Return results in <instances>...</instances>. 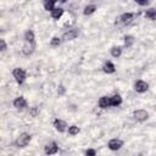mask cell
<instances>
[{"label":"cell","instance_id":"obj_1","mask_svg":"<svg viewBox=\"0 0 156 156\" xmlns=\"http://www.w3.org/2000/svg\"><path fill=\"white\" fill-rule=\"evenodd\" d=\"M12 77L15 78V80L18 84H23L26 82V79H27V72L22 67H16L12 71Z\"/></svg>","mask_w":156,"mask_h":156},{"label":"cell","instance_id":"obj_2","mask_svg":"<svg viewBox=\"0 0 156 156\" xmlns=\"http://www.w3.org/2000/svg\"><path fill=\"white\" fill-rule=\"evenodd\" d=\"M32 140V136L29 133H21L16 139V146L17 147H26Z\"/></svg>","mask_w":156,"mask_h":156},{"label":"cell","instance_id":"obj_3","mask_svg":"<svg viewBox=\"0 0 156 156\" xmlns=\"http://www.w3.org/2000/svg\"><path fill=\"white\" fill-rule=\"evenodd\" d=\"M134 17H135V13H134V12H124V13H122L121 16H118V17H117L116 23L126 26V24L130 23V22L134 20Z\"/></svg>","mask_w":156,"mask_h":156},{"label":"cell","instance_id":"obj_4","mask_svg":"<svg viewBox=\"0 0 156 156\" xmlns=\"http://www.w3.org/2000/svg\"><path fill=\"white\" fill-rule=\"evenodd\" d=\"M133 118L138 122H145L149 118V112L144 108H138L133 112Z\"/></svg>","mask_w":156,"mask_h":156},{"label":"cell","instance_id":"obj_5","mask_svg":"<svg viewBox=\"0 0 156 156\" xmlns=\"http://www.w3.org/2000/svg\"><path fill=\"white\" fill-rule=\"evenodd\" d=\"M134 90L139 94H143V93H146L149 90V83L143 80V79H138L134 82Z\"/></svg>","mask_w":156,"mask_h":156},{"label":"cell","instance_id":"obj_6","mask_svg":"<svg viewBox=\"0 0 156 156\" xmlns=\"http://www.w3.org/2000/svg\"><path fill=\"white\" fill-rule=\"evenodd\" d=\"M122 146H123V140H121L119 138H112L107 143V147L111 151H118L119 149H122Z\"/></svg>","mask_w":156,"mask_h":156},{"label":"cell","instance_id":"obj_7","mask_svg":"<svg viewBox=\"0 0 156 156\" xmlns=\"http://www.w3.org/2000/svg\"><path fill=\"white\" fill-rule=\"evenodd\" d=\"M52 126H54V128L58 133H65L67 130V127H68L67 122L63 121V119H61V118H55L54 122H52Z\"/></svg>","mask_w":156,"mask_h":156},{"label":"cell","instance_id":"obj_8","mask_svg":"<svg viewBox=\"0 0 156 156\" xmlns=\"http://www.w3.org/2000/svg\"><path fill=\"white\" fill-rule=\"evenodd\" d=\"M78 29L76 28H68L63 34H62V40H66V41H71L73 39H76L78 37Z\"/></svg>","mask_w":156,"mask_h":156},{"label":"cell","instance_id":"obj_9","mask_svg":"<svg viewBox=\"0 0 156 156\" xmlns=\"http://www.w3.org/2000/svg\"><path fill=\"white\" fill-rule=\"evenodd\" d=\"M12 104H13V107H15V108H17V110H23V108L27 107L28 101H27V99H26L24 96H17V98L13 100Z\"/></svg>","mask_w":156,"mask_h":156},{"label":"cell","instance_id":"obj_10","mask_svg":"<svg viewBox=\"0 0 156 156\" xmlns=\"http://www.w3.org/2000/svg\"><path fill=\"white\" fill-rule=\"evenodd\" d=\"M44 152L46 155H55L58 152V146L55 141H50L44 146Z\"/></svg>","mask_w":156,"mask_h":156},{"label":"cell","instance_id":"obj_11","mask_svg":"<svg viewBox=\"0 0 156 156\" xmlns=\"http://www.w3.org/2000/svg\"><path fill=\"white\" fill-rule=\"evenodd\" d=\"M35 50V44L34 43H28V41H24L23 46H22V54L26 55V56H29L34 52Z\"/></svg>","mask_w":156,"mask_h":156},{"label":"cell","instance_id":"obj_12","mask_svg":"<svg viewBox=\"0 0 156 156\" xmlns=\"http://www.w3.org/2000/svg\"><path fill=\"white\" fill-rule=\"evenodd\" d=\"M63 13H65V10H63L62 7H54V9L50 11V16H51V18L55 20V21L61 20V17L63 16Z\"/></svg>","mask_w":156,"mask_h":156},{"label":"cell","instance_id":"obj_13","mask_svg":"<svg viewBox=\"0 0 156 156\" xmlns=\"http://www.w3.org/2000/svg\"><path fill=\"white\" fill-rule=\"evenodd\" d=\"M102 71H104L105 73H107V74L115 73V72H116V66L113 65V62L106 61V62L104 63V66H102Z\"/></svg>","mask_w":156,"mask_h":156},{"label":"cell","instance_id":"obj_14","mask_svg":"<svg viewBox=\"0 0 156 156\" xmlns=\"http://www.w3.org/2000/svg\"><path fill=\"white\" fill-rule=\"evenodd\" d=\"M122 101H123V99L119 94H113L112 96H110V105L113 106V107L119 106L122 104Z\"/></svg>","mask_w":156,"mask_h":156},{"label":"cell","instance_id":"obj_15","mask_svg":"<svg viewBox=\"0 0 156 156\" xmlns=\"http://www.w3.org/2000/svg\"><path fill=\"white\" fill-rule=\"evenodd\" d=\"M98 105H99V107L100 108H102V110H105V108H108L111 105H110V96H101L100 99H99V101H98Z\"/></svg>","mask_w":156,"mask_h":156},{"label":"cell","instance_id":"obj_16","mask_svg":"<svg viewBox=\"0 0 156 156\" xmlns=\"http://www.w3.org/2000/svg\"><path fill=\"white\" fill-rule=\"evenodd\" d=\"M56 0H43V7L46 11H51L54 7H56Z\"/></svg>","mask_w":156,"mask_h":156},{"label":"cell","instance_id":"obj_17","mask_svg":"<svg viewBox=\"0 0 156 156\" xmlns=\"http://www.w3.org/2000/svg\"><path fill=\"white\" fill-rule=\"evenodd\" d=\"M24 41H28V43H34L35 41V34L32 29H27L24 32Z\"/></svg>","mask_w":156,"mask_h":156},{"label":"cell","instance_id":"obj_18","mask_svg":"<svg viewBox=\"0 0 156 156\" xmlns=\"http://www.w3.org/2000/svg\"><path fill=\"white\" fill-rule=\"evenodd\" d=\"M71 136H74V135H78L80 133V128L76 124H72V126H68L67 127V130H66Z\"/></svg>","mask_w":156,"mask_h":156},{"label":"cell","instance_id":"obj_19","mask_svg":"<svg viewBox=\"0 0 156 156\" xmlns=\"http://www.w3.org/2000/svg\"><path fill=\"white\" fill-rule=\"evenodd\" d=\"M95 11H96V6L93 5V4H90V5H87V6L84 7L83 15H84V16H90V15H93Z\"/></svg>","mask_w":156,"mask_h":156},{"label":"cell","instance_id":"obj_20","mask_svg":"<svg viewBox=\"0 0 156 156\" xmlns=\"http://www.w3.org/2000/svg\"><path fill=\"white\" fill-rule=\"evenodd\" d=\"M110 54H111L112 57L118 58V57L122 55V48H121V46H112L111 50H110Z\"/></svg>","mask_w":156,"mask_h":156},{"label":"cell","instance_id":"obj_21","mask_svg":"<svg viewBox=\"0 0 156 156\" xmlns=\"http://www.w3.org/2000/svg\"><path fill=\"white\" fill-rule=\"evenodd\" d=\"M123 41H124V45H126L127 48H130V46L135 43V39H134V37H133V35H124Z\"/></svg>","mask_w":156,"mask_h":156},{"label":"cell","instance_id":"obj_22","mask_svg":"<svg viewBox=\"0 0 156 156\" xmlns=\"http://www.w3.org/2000/svg\"><path fill=\"white\" fill-rule=\"evenodd\" d=\"M145 17L149 18V20H151V21H155V18H156V10H155L154 7L146 10V12H145Z\"/></svg>","mask_w":156,"mask_h":156},{"label":"cell","instance_id":"obj_23","mask_svg":"<svg viewBox=\"0 0 156 156\" xmlns=\"http://www.w3.org/2000/svg\"><path fill=\"white\" fill-rule=\"evenodd\" d=\"M61 43H62V38H61V37L55 35V37H52V38L50 39V45H51V46H54V48L60 46V45H61Z\"/></svg>","mask_w":156,"mask_h":156},{"label":"cell","instance_id":"obj_24","mask_svg":"<svg viewBox=\"0 0 156 156\" xmlns=\"http://www.w3.org/2000/svg\"><path fill=\"white\" fill-rule=\"evenodd\" d=\"M28 115H29L30 117H33V118L38 117V116H39V108H38V107H30L29 111H28Z\"/></svg>","mask_w":156,"mask_h":156},{"label":"cell","instance_id":"obj_25","mask_svg":"<svg viewBox=\"0 0 156 156\" xmlns=\"http://www.w3.org/2000/svg\"><path fill=\"white\" fill-rule=\"evenodd\" d=\"M6 49H7V43H6V40L0 38V52L5 51Z\"/></svg>","mask_w":156,"mask_h":156},{"label":"cell","instance_id":"obj_26","mask_svg":"<svg viewBox=\"0 0 156 156\" xmlns=\"http://www.w3.org/2000/svg\"><path fill=\"white\" fill-rule=\"evenodd\" d=\"M66 93V88L63 87V85H58V88H57V94L58 95H63Z\"/></svg>","mask_w":156,"mask_h":156},{"label":"cell","instance_id":"obj_27","mask_svg":"<svg viewBox=\"0 0 156 156\" xmlns=\"http://www.w3.org/2000/svg\"><path fill=\"white\" fill-rule=\"evenodd\" d=\"M85 155H88V156H95V155H96V150H94V149H88V150H85Z\"/></svg>","mask_w":156,"mask_h":156},{"label":"cell","instance_id":"obj_28","mask_svg":"<svg viewBox=\"0 0 156 156\" xmlns=\"http://www.w3.org/2000/svg\"><path fill=\"white\" fill-rule=\"evenodd\" d=\"M138 5H140V6H145V5H147L149 2H150V0H134Z\"/></svg>","mask_w":156,"mask_h":156},{"label":"cell","instance_id":"obj_29","mask_svg":"<svg viewBox=\"0 0 156 156\" xmlns=\"http://www.w3.org/2000/svg\"><path fill=\"white\" fill-rule=\"evenodd\" d=\"M56 1H58V2H61V4H65V2H67V0H56Z\"/></svg>","mask_w":156,"mask_h":156},{"label":"cell","instance_id":"obj_30","mask_svg":"<svg viewBox=\"0 0 156 156\" xmlns=\"http://www.w3.org/2000/svg\"><path fill=\"white\" fill-rule=\"evenodd\" d=\"M1 145H2V141H1V140H0V149H1V147H2V146H1Z\"/></svg>","mask_w":156,"mask_h":156}]
</instances>
